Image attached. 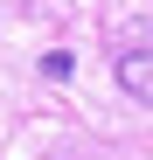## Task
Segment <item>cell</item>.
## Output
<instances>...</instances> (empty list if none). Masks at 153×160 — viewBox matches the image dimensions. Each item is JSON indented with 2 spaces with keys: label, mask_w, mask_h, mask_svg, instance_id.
<instances>
[{
  "label": "cell",
  "mask_w": 153,
  "mask_h": 160,
  "mask_svg": "<svg viewBox=\"0 0 153 160\" xmlns=\"http://www.w3.org/2000/svg\"><path fill=\"white\" fill-rule=\"evenodd\" d=\"M118 84H125V98H139L153 112V49H125L118 56Z\"/></svg>",
  "instance_id": "6da1fadb"
},
{
  "label": "cell",
  "mask_w": 153,
  "mask_h": 160,
  "mask_svg": "<svg viewBox=\"0 0 153 160\" xmlns=\"http://www.w3.org/2000/svg\"><path fill=\"white\" fill-rule=\"evenodd\" d=\"M70 70H76V56H70V49H49V56H42V77H56V84H63Z\"/></svg>",
  "instance_id": "7a4b0ae2"
}]
</instances>
